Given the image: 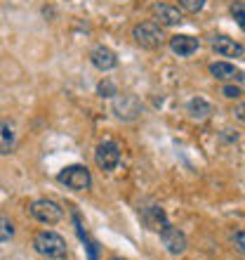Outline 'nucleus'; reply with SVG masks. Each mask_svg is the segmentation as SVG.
I'll list each match as a JSON object with an SVG mask.
<instances>
[{
    "label": "nucleus",
    "mask_w": 245,
    "mask_h": 260,
    "mask_svg": "<svg viewBox=\"0 0 245 260\" xmlns=\"http://www.w3.org/2000/svg\"><path fill=\"white\" fill-rule=\"evenodd\" d=\"M153 17H156L163 26H177V24L184 21L182 12L172 5H153Z\"/></svg>",
    "instance_id": "11"
},
{
    "label": "nucleus",
    "mask_w": 245,
    "mask_h": 260,
    "mask_svg": "<svg viewBox=\"0 0 245 260\" xmlns=\"http://www.w3.org/2000/svg\"><path fill=\"white\" fill-rule=\"evenodd\" d=\"M48 260H55V258H48Z\"/></svg>",
    "instance_id": "25"
},
{
    "label": "nucleus",
    "mask_w": 245,
    "mask_h": 260,
    "mask_svg": "<svg viewBox=\"0 0 245 260\" xmlns=\"http://www.w3.org/2000/svg\"><path fill=\"white\" fill-rule=\"evenodd\" d=\"M113 114H116L120 121H135L139 114H142V107H139V100L135 95H118L113 100Z\"/></svg>",
    "instance_id": "7"
},
{
    "label": "nucleus",
    "mask_w": 245,
    "mask_h": 260,
    "mask_svg": "<svg viewBox=\"0 0 245 260\" xmlns=\"http://www.w3.org/2000/svg\"><path fill=\"white\" fill-rule=\"evenodd\" d=\"M14 151V133L0 121V154H12Z\"/></svg>",
    "instance_id": "15"
},
{
    "label": "nucleus",
    "mask_w": 245,
    "mask_h": 260,
    "mask_svg": "<svg viewBox=\"0 0 245 260\" xmlns=\"http://www.w3.org/2000/svg\"><path fill=\"white\" fill-rule=\"evenodd\" d=\"M33 248H35V253H40L45 255V258H66V241H64V237H59L57 232H38L33 237Z\"/></svg>",
    "instance_id": "1"
},
{
    "label": "nucleus",
    "mask_w": 245,
    "mask_h": 260,
    "mask_svg": "<svg viewBox=\"0 0 245 260\" xmlns=\"http://www.w3.org/2000/svg\"><path fill=\"white\" fill-rule=\"evenodd\" d=\"M231 14H233V19H236V24H238V26L245 31V5H243V3H233V5H231Z\"/></svg>",
    "instance_id": "17"
},
{
    "label": "nucleus",
    "mask_w": 245,
    "mask_h": 260,
    "mask_svg": "<svg viewBox=\"0 0 245 260\" xmlns=\"http://www.w3.org/2000/svg\"><path fill=\"white\" fill-rule=\"evenodd\" d=\"M95 164L99 171H113L120 164V149L116 142H102L95 149Z\"/></svg>",
    "instance_id": "6"
},
{
    "label": "nucleus",
    "mask_w": 245,
    "mask_h": 260,
    "mask_svg": "<svg viewBox=\"0 0 245 260\" xmlns=\"http://www.w3.org/2000/svg\"><path fill=\"white\" fill-rule=\"evenodd\" d=\"M222 95L229 97V100H236V97L243 95V90H240V85H224V88H222Z\"/></svg>",
    "instance_id": "20"
},
{
    "label": "nucleus",
    "mask_w": 245,
    "mask_h": 260,
    "mask_svg": "<svg viewBox=\"0 0 245 260\" xmlns=\"http://www.w3.org/2000/svg\"><path fill=\"white\" fill-rule=\"evenodd\" d=\"M109 260H125V258H109Z\"/></svg>",
    "instance_id": "24"
},
{
    "label": "nucleus",
    "mask_w": 245,
    "mask_h": 260,
    "mask_svg": "<svg viewBox=\"0 0 245 260\" xmlns=\"http://www.w3.org/2000/svg\"><path fill=\"white\" fill-rule=\"evenodd\" d=\"M189 114H191V118H196V121H205V118H210V114H212V104L205 102L203 97H193L189 102Z\"/></svg>",
    "instance_id": "13"
},
{
    "label": "nucleus",
    "mask_w": 245,
    "mask_h": 260,
    "mask_svg": "<svg viewBox=\"0 0 245 260\" xmlns=\"http://www.w3.org/2000/svg\"><path fill=\"white\" fill-rule=\"evenodd\" d=\"M210 74L217 81H231V78L238 76V69L233 67L231 62H215V64H210Z\"/></svg>",
    "instance_id": "14"
},
{
    "label": "nucleus",
    "mask_w": 245,
    "mask_h": 260,
    "mask_svg": "<svg viewBox=\"0 0 245 260\" xmlns=\"http://www.w3.org/2000/svg\"><path fill=\"white\" fill-rule=\"evenodd\" d=\"M233 241H236V246H238L240 253H245V230H240V232L233 234Z\"/></svg>",
    "instance_id": "21"
},
{
    "label": "nucleus",
    "mask_w": 245,
    "mask_h": 260,
    "mask_svg": "<svg viewBox=\"0 0 245 260\" xmlns=\"http://www.w3.org/2000/svg\"><path fill=\"white\" fill-rule=\"evenodd\" d=\"M97 92H99L102 97H116L118 95V88L111 81H102L99 85H97Z\"/></svg>",
    "instance_id": "18"
},
{
    "label": "nucleus",
    "mask_w": 245,
    "mask_h": 260,
    "mask_svg": "<svg viewBox=\"0 0 245 260\" xmlns=\"http://www.w3.org/2000/svg\"><path fill=\"white\" fill-rule=\"evenodd\" d=\"M90 59H92V64H95L99 71H111V69L118 67V57L116 52L111 48H106V45H99V48L92 50V55H90Z\"/></svg>",
    "instance_id": "9"
},
{
    "label": "nucleus",
    "mask_w": 245,
    "mask_h": 260,
    "mask_svg": "<svg viewBox=\"0 0 245 260\" xmlns=\"http://www.w3.org/2000/svg\"><path fill=\"white\" fill-rule=\"evenodd\" d=\"M12 237H14V225L7 218H0V244L10 241Z\"/></svg>",
    "instance_id": "16"
},
{
    "label": "nucleus",
    "mask_w": 245,
    "mask_h": 260,
    "mask_svg": "<svg viewBox=\"0 0 245 260\" xmlns=\"http://www.w3.org/2000/svg\"><path fill=\"white\" fill-rule=\"evenodd\" d=\"M132 38L137 45H142L144 50H156L163 45V31L156 21H142L132 28Z\"/></svg>",
    "instance_id": "2"
},
{
    "label": "nucleus",
    "mask_w": 245,
    "mask_h": 260,
    "mask_svg": "<svg viewBox=\"0 0 245 260\" xmlns=\"http://www.w3.org/2000/svg\"><path fill=\"white\" fill-rule=\"evenodd\" d=\"M160 241H163V246L168 253L172 255H182L184 251H186V246H189V241H186V234L179 230V227H172L170 222L160 230Z\"/></svg>",
    "instance_id": "5"
},
{
    "label": "nucleus",
    "mask_w": 245,
    "mask_h": 260,
    "mask_svg": "<svg viewBox=\"0 0 245 260\" xmlns=\"http://www.w3.org/2000/svg\"><path fill=\"white\" fill-rule=\"evenodd\" d=\"M179 5H182L186 12H200L205 5V0H179Z\"/></svg>",
    "instance_id": "19"
},
{
    "label": "nucleus",
    "mask_w": 245,
    "mask_h": 260,
    "mask_svg": "<svg viewBox=\"0 0 245 260\" xmlns=\"http://www.w3.org/2000/svg\"><path fill=\"white\" fill-rule=\"evenodd\" d=\"M59 182L73 192H85L92 185V178H90V171L85 166H68L59 173Z\"/></svg>",
    "instance_id": "3"
},
{
    "label": "nucleus",
    "mask_w": 245,
    "mask_h": 260,
    "mask_svg": "<svg viewBox=\"0 0 245 260\" xmlns=\"http://www.w3.org/2000/svg\"><path fill=\"white\" fill-rule=\"evenodd\" d=\"M212 50L217 52L219 57H245V48L240 43H236L233 38H226V36H217L212 41Z\"/></svg>",
    "instance_id": "8"
},
{
    "label": "nucleus",
    "mask_w": 245,
    "mask_h": 260,
    "mask_svg": "<svg viewBox=\"0 0 245 260\" xmlns=\"http://www.w3.org/2000/svg\"><path fill=\"white\" fill-rule=\"evenodd\" d=\"M31 215H33L38 222L43 225H57L61 218H64V211H61V206L55 204V201H50V199H38L31 204Z\"/></svg>",
    "instance_id": "4"
},
{
    "label": "nucleus",
    "mask_w": 245,
    "mask_h": 260,
    "mask_svg": "<svg viewBox=\"0 0 245 260\" xmlns=\"http://www.w3.org/2000/svg\"><path fill=\"white\" fill-rule=\"evenodd\" d=\"M233 116L245 123V104H236V109H233Z\"/></svg>",
    "instance_id": "22"
},
{
    "label": "nucleus",
    "mask_w": 245,
    "mask_h": 260,
    "mask_svg": "<svg viewBox=\"0 0 245 260\" xmlns=\"http://www.w3.org/2000/svg\"><path fill=\"white\" fill-rule=\"evenodd\" d=\"M142 218H144V222H146V227H149V230H156V232H160V230L168 225V215H165V211L160 206H149V208H144Z\"/></svg>",
    "instance_id": "12"
},
{
    "label": "nucleus",
    "mask_w": 245,
    "mask_h": 260,
    "mask_svg": "<svg viewBox=\"0 0 245 260\" xmlns=\"http://www.w3.org/2000/svg\"><path fill=\"white\" fill-rule=\"evenodd\" d=\"M198 38H193V36H184V34H177V36H172L170 38V48H172V52L175 55H179V57H189V55H193L198 50Z\"/></svg>",
    "instance_id": "10"
},
{
    "label": "nucleus",
    "mask_w": 245,
    "mask_h": 260,
    "mask_svg": "<svg viewBox=\"0 0 245 260\" xmlns=\"http://www.w3.org/2000/svg\"><path fill=\"white\" fill-rule=\"evenodd\" d=\"M88 241V239H85ZM88 251H90V260H97V248H95V244H90L88 241Z\"/></svg>",
    "instance_id": "23"
}]
</instances>
